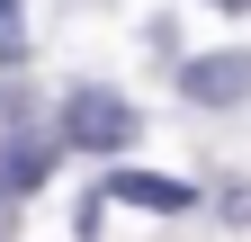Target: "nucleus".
<instances>
[{
  "instance_id": "1",
  "label": "nucleus",
  "mask_w": 251,
  "mask_h": 242,
  "mask_svg": "<svg viewBox=\"0 0 251 242\" xmlns=\"http://www.w3.org/2000/svg\"><path fill=\"white\" fill-rule=\"evenodd\" d=\"M63 135H72L81 153H126V144H135V108L90 90V99H72V108H63Z\"/></svg>"
},
{
  "instance_id": "2",
  "label": "nucleus",
  "mask_w": 251,
  "mask_h": 242,
  "mask_svg": "<svg viewBox=\"0 0 251 242\" xmlns=\"http://www.w3.org/2000/svg\"><path fill=\"white\" fill-rule=\"evenodd\" d=\"M179 90L206 99V108H233V99H251V54H206V63L179 72Z\"/></svg>"
},
{
  "instance_id": "3",
  "label": "nucleus",
  "mask_w": 251,
  "mask_h": 242,
  "mask_svg": "<svg viewBox=\"0 0 251 242\" xmlns=\"http://www.w3.org/2000/svg\"><path fill=\"white\" fill-rule=\"evenodd\" d=\"M117 197L126 206H152V216H179V206H188L179 179H152V170H117Z\"/></svg>"
},
{
  "instance_id": "4",
  "label": "nucleus",
  "mask_w": 251,
  "mask_h": 242,
  "mask_svg": "<svg viewBox=\"0 0 251 242\" xmlns=\"http://www.w3.org/2000/svg\"><path fill=\"white\" fill-rule=\"evenodd\" d=\"M18 54H27V27H18L9 0H0V63H18Z\"/></svg>"
},
{
  "instance_id": "5",
  "label": "nucleus",
  "mask_w": 251,
  "mask_h": 242,
  "mask_svg": "<svg viewBox=\"0 0 251 242\" xmlns=\"http://www.w3.org/2000/svg\"><path fill=\"white\" fill-rule=\"evenodd\" d=\"M225 9H242V0H225Z\"/></svg>"
}]
</instances>
